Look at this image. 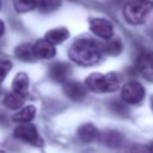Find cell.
<instances>
[{
	"mask_svg": "<svg viewBox=\"0 0 153 153\" xmlns=\"http://www.w3.org/2000/svg\"><path fill=\"white\" fill-rule=\"evenodd\" d=\"M24 99H25L24 96H22V94H19V93L13 91V92L6 94V97L4 98V105L6 108H8V109H12V110L19 109L24 104Z\"/></svg>",
	"mask_w": 153,
	"mask_h": 153,
	"instance_id": "18",
	"label": "cell"
},
{
	"mask_svg": "<svg viewBox=\"0 0 153 153\" xmlns=\"http://www.w3.org/2000/svg\"><path fill=\"white\" fill-rule=\"evenodd\" d=\"M35 115H36V108L33 105H27L22 110H19L18 112H16L12 118L17 123H27L31 120H33Z\"/></svg>",
	"mask_w": 153,
	"mask_h": 153,
	"instance_id": "16",
	"label": "cell"
},
{
	"mask_svg": "<svg viewBox=\"0 0 153 153\" xmlns=\"http://www.w3.org/2000/svg\"><path fill=\"white\" fill-rule=\"evenodd\" d=\"M37 6L43 13H50L61 6V0H38Z\"/></svg>",
	"mask_w": 153,
	"mask_h": 153,
	"instance_id": "20",
	"label": "cell"
},
{
	"mask_svg": "<svg viewBox=\"0 0 153 153\" xmlns=\"http://www.w3.org/2000/svg\"><path fill=\"white\" fill-rule=\"evenodd\" d=\"M69 74H71V67L65 62H55L49 68V76L55 82L67 81Z\"/></svg>",
	"mask_w": 153,
	"mask_h": 153,
	"instance_id": "10",
	"label": "cell"
},
{
	"mask_svg": "<svg viewBox=\"0 0 153 153\" xmlns=\"http://www.w3.org/2000/svg\"><path fill=\"white\" fill-rule=\"evenodd\" d=\"M121 96L127 104H137L145 97V88L137 81H129L124 84L121 91Z\"/></svg>",
	"mask_w": 153,
	"mask_h": 153,
	"instance_id": "5",
	"label": "cell"
},
{
	"mask_svg": "<svg viewBox=\"0 0 153 153\" xmlns=\"http://www.w3.org/2000/svg\"><path fill=\"white\" fill-rule=\"evenodd\" d=\"M106 42L100 47L102 49V53H105L108 55H112V56H116L118 55L122 49H123V45L121 43L120 39H105Z\"/></svg>",
	"mask_w": 153,
	"mask_h": 153,
	"instance_id": "17",
	"label": "cell"
},
{
	"mask_svg": "<svg viewBox=\"0 0 153 153\" xmlns=\"http://www.w3.org/2000/svg\"><path fill=\"white\" fill-rule=\"evenodd\" d=\"M12 68V63L8 60H0V82L5 80L6 75Z\"/></svg>",
	"mask_w": 153,
	"mask_h": 153,
	"instance_id": "21",
	"label": "cell"
},
{
	"mask_svg": "<svg viewBox=\"0 0 153 153\" xmlns=\"http://www.w3.org/2000/svg\"><path fill=\"white\" fill-rule=\"evenodd\" d=\"M121 153H149V152H148L147 147H143L141 145H133V146L126 148Z\"/></svg>",
	"mask_w": 153,
	"mask_h": 153,
	"instance_id": "23",
	"label": "cell"
},
{
	"mask_svg": "<svg viewBox=\"0 0 153 153\" xmlns=\"http://www.w3.org/2000/svg\"><path fill=\"white\" fill-rule=\"evenodd\" d=\"M0 93H1V86H0Z\"/></svg>",
	"mask_w": 153,
	"mask_h": 153,
	"instance_id": "28",
	"label": "cell"
},
{
	"mask_svg": "<svg viewBox=\"0 0 153 153\" xmlns=\"http://www.w3.org/2000/svg\"><path fill=\"white\" fill-rule=\"evenodd\" d=\"M99 140H102V142L108 146V147H111V148H116V147H120L123 142V136L120 131L117 130H106L104 131L103 134H99Z\"/></svg>",
	"mask_w": 153,
	"mask_h": 153,
	"instance_id": "12",
	"label": "cell"
},
{
	"mask_svg": "<svg viewBox=\"0 0 153 153\" xmlns=\"http://www.w3.org/2000/svg\"><path fill=\"white\" fill-rule=\"evenodd\" d=\"M111 109H112L114 112H116L118 115H122V116L128 114V108L124 105V103L118 102V100H115V102L111 103Z\"/></svg>",
	"mask_w": 153,
	"mask_h": 153,
	"instance_id": "22",
	"label": "cell"
},
{
	"mask_svg": "<svg viewBox=\"0 0 153 153\" xmlns=\"http://www.w3.org/2000/svg\"><path fill=\"white\" fill-rule=\"evenodd\" d=\"M86 86L78 81H65L63 84V92L65 94L75 102H79L86 97Z\"/></svg>",
	"mask_w": 153,
	"mask_h": 153,
	"instance_id": "8",
	"label": "cell"
},
{
	"mask_svg": "<svg viewBox=\"0 0 153 153\" xmlns=\"http://www.w3.org/2000/svg\"><path fill=\"white\" fill-rule=\"evenodd\" d=\"M0 153H5V152H4V151H2V149H0Z\"/></svg>",
	"mask_w": 153,
	"mask_h": 153,
	"instance_id": "26",
	"label": "cell"
},
{
	"mask_svg": "<svg viewBox=\"0 0 153 153\" xmlns=\"http://www.w3.org/2000/svg\"><path fill=\"white\" fill-rule=\"evenodd\" d=\"M153 8L149 0H130L123 6V17L131 25H139L145 22L147 14Z\"/></svg>",
	"mask_w": 153,
	"mask_h": 153,
	"instance_id": "3",
	"label": "cell"
},
{
	"mask_svg": "<svg viewBox=\"0 0 153 153\" xmlns=\"http://www.w3.org/2000/svg\"><path fill=\"white\" fill-rule=\"evenodd\" d=\"M76 134H78L79 139H80L82 142H86V143L93 142V141H96V140H99V131H98V129H97L93 124H91V123H85V124H82L81 127H79Z\"/></svg>",
	"mask_w": 153,
	"mask_h": 153,
	"instance_id": "11",
	"label": "cell"
},
{
	"mask_svg": "<svg viewBox=\"0 0 153 153\" xmlns=\"http://www.w3.org/2000/svg\"><path fill=\"white\" fill-rule=\"evenodd\" d=\"M69 59L80 66H93L99 62L102 57L100 45L88 38L76 39L68 50Z\"/></svg>",
	"mask_w": 153,
	"mask_h": 153,
	"instance_id": "1",
	"label": "cell"
},
{
	"mask_svg": "<svg viewBox=\"0 0 153 153\" xmlns=\"http://www.w3.org/2000/svg\"><path fill=\"white\" fill-rule=\"evenodd\" d=\"M13 135H14V137H17L24 142H27L32 146L41 147L43 145V139L38 134L37 128L29 122L20 123L19 126H17L13 130Z\"/></svg>",
	"mask_w": 153,
	"mask_h": 153,
	"instance_id": "4",
	"label": "cell"
},
{
	"mask_svg": "<svg viewBox=\"0 0 153 153\" xmlns=\"http://www.w3.org/2000/svg\"><path fill=\"white\" fill-rule=\"evenodd\" d=\"M147 149H148V152H149V153H153V141H151V142H149V145L147 146Z\"/></svg>",
	"mask_w": 153,
	"mask_h": 153,
	"instance_id": "25",
	"label": "cell"
},
{
	"mask_svg": "<svg viewBox=\"0 0 153 153\" xmlns=\"http://www.w3.org/2000/svg\"><path fill=\"white\" fill-rule=\"evenodd\" d=\"M152 108H153V99H152Z\"/></svg>",
	"mask_w": 153,
	"mask_h": 153,
	"instance_id": "27",
	"label": "cell"
},
{
	"mask_svg": "<svg viewBox=\"0 0 153 153\" xmlns=\"http://www.w3.org/2000/svg\"><path fill=\"white\" fill-rule=\"evenodd\" d=\"M12 87H13L14 92L25 97L27 94V91H29V76H27V74L24 72L17 73V75L14 76V79L12 81Z\"/></svg>",
	"mask_w": 153,
	"mask_h": 153,
	"instance_id": "13",
	"label": "cell"
},
{
	"mask_svg": "<svg viewBox=\"0 0 153 153\" xmlns=\"http://www.w3.org/2000/svg\"><path fill=\"white\" fill-rule=\"evenodd\" d=\"M0 7H1V0H0Z\"/></svg>",
	"mask_w": 153,
	"mask_h": 153,
	"instance_id": "29",
	"label": "cell"
},
{
	"mask_svg": "<svg viewBox=\"0 0 153 153\" xmlns=\"http://www.w3.org/2000/svg\"><path fill=\"white\" fill-rule=\"evenodd\" d=\"M69 36V32L66 27H55L49 30L45 33V39L49 41L51 44H60L65 42Z\"/></svg>",
	"mask_w": 153,
	"mask_h": 153,
	"instance_id": "14",
	"label": "cell"
},
{
	"mask_svg": "<svg viewBox=\"0 0 153 153\" xmlns=\"http://www.w3.org/2000/svg\"><path fill=\"white\" fill-rule=\"evenodd\" d=\"M32 50H33L35 57H38V59H51L56 54V49H55L54 44H51L45 38L38 39L32 45Z\"/></svg>",
	"mask_w": 153,
	"mask_h": 153,
	"instance_id": "9",
	"label": "cell"
},
{
	"mask_svg": "<svg viewBox=\"0 0 153 153\" xmlns=\"http://www.w3.org/2000/svg\"><path fill=\"white\" fill-rule=\"evenodd\" d=\"M90 30L103 39H109L114 35L112 23L105 18H94L90 22Z\"/></svg>",
	"mask_w": 153,
	"mask_h": 153,
	"instance_id": "6",
	"label": "cell"
},
{
	"mask_svg": "<svg viewBox=\"0 0 153 153\" xmlns=\"http://www.w3.org/2000/svg\"><path fill=\"white\" fill-rule=\"evenodd\" d=\"M38 4V0H13V7L18 13L32 11Z\"/></svg>",
	"mask_w": 153,
	"mask_h": 153,
	"instance_id": "19",
	"label": "cell"
},
{
	"mask_svg": "<svg viewBox=\"0 0 153 153\" xmlns=\"http://www.w3.org/2000/svg\"><path fill=\"white\" fill-rule=\"evenodd\" d=\"M4 32H5V24L2 20H0V37L4 35Z\"/></svg>",
	"mask_w": 153,
	"mask_h": 153,
	"instance_id": "24",
	"label": "cell"
},
{
	"mask_svg": "<svg viewBox=\"0 0 153 153\" xmlns=\"http://www.w3.org/2000/svg\"><path fill=\"white\" fill-rule=\"evenodd\" d=\"M14 55L17 59L25 61V62H31L35 60V54L32 50V44L30 43H22L16 47L14 49Z\"/></svg>",
	"mask_w": 153,
	"mask_h": 153,
	"instance_id": "15",
	"label": "cell"
},
{
	"mask_svg": "<svg viewBox=\"0 0 153 153\" xmlns=\"http://www.w3.org/2000/svg\"><path fill=\"white\" fill-rule=\"evenodd\" d=\"M136 68L149 81H153V51L143 53L137 57Z\"/></svg>",
	"mask_w": 153,
	"mask_h": 153,
	"instance_id": "7",
	"label": "cell"
},
{
	"mask_svg": "<svg viewBox=\"0 0 153 153\" xmlns=\"http://www.w3.org/2000/svg\"><path fill=\"white\" fill-rule=\"evenodd\" d=\"M85 86L86 88L97 93L114 92L120 86V79L115 73H92L86 78Z\"/></svg>",
	"mask_w": 153,
	"mask_h": 153,
	"instance_id": "2",
	"label": "cell"
}]
</instances>
